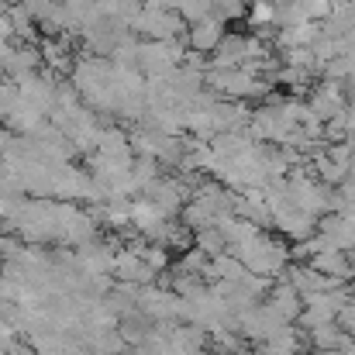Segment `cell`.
Masks as SVG:
<instances>
[{
  "instance_id": "1",
  "label": "cell",
  "mask_w": 355,
  "mask_h": 355,
  "mask_svg": "<svg viewBox=\"0 0 355 355\" xmlns=\"http://www.w3.org/2000/svg\"><path fill=\"white\" fill-rule=\"evenodd\" d=\"M218 42H221V24L207 14V17H200L197 24H193V45L197 49H218Z\"/></svg>"
},
{
  "instance_id": "2",
  "label": "cell",
  "mask_w": 355,
  "mask_h": 355,
  "mask_svg": "<svg viewBox=\"0 0 355 355\" xmlns=\"http://www.w3.org/2000/svg\"><path fill=\"white\" fill-rule=\"evenodd\" d=\"M162 207L155 204V200H148V204H131V221L138 225V228H145V232H155L159 225H162Z\"/></svg>"
},
{
  "instance_id": "3",
  "label": "cell",
  "mask_w": 355,
  "mask_h": 355,
  "mask_svg": "<svg viewBox=\"0 0 355 355\" xmlns=\"http://www.w3.org/2000/svg\"><path fill=\"white\" fill-rule=\"evenodd\" d=\"M276 21V0H255L252 10H248V24L252 28H266Z\"/></svg>"
}]
</instances>
